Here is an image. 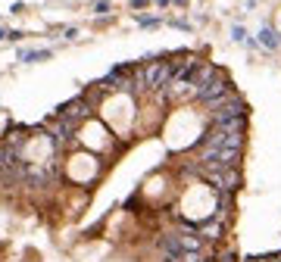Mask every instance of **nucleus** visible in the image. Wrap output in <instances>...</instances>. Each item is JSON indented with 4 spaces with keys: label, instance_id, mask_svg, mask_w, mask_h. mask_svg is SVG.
Segmentation results:
<instances>
[{
    "label": "nucleus",
    "instance_id": "nucleus-14",
    "mask_svg": "<svg viewBox=\"0 0 281 262\" xmlns=\"http://www.w3.org/2000/svg\"><path fill=\"white\" fill-rule=\"evenodd\" d=\"M172 4H178V7H184V4H188V0H172Z\"/></svg>",
    "mask_w": 281,
    "mask_h": 262
},
{
    "label": "nucleus",
    "instance_id": "nucleus-3",
    "mask_svg": "<svg viewBox=\"0 0 281 262\" xmlns=\"http://www.w3.org/2000/svg\"><path fill=\"white\" fill-rule=\"evenodd\" d=\"M225 91H231V82H228V75H225V72H219L213 82H207V85H200V88H197V100L207 106V103H213L216 97H222Z\"/></svg>",
    "mask_w": 281,
    "mask_h": 262
},
{
    "label": "nucleus",
    "instance_id": "nucleus-8",
    "mask_svg": "<svg viewBox=\"0 0 281 262\" xmlns=\"http://www.w3.org/2000/svg\"><path fill=\"white\" fill-rule=\"evenodd\" d=\"M231 37H234V41H247V31H244V25H234V28H231Z\"/></svg>",
    "mask_w": 281,
    "mask_h": 262
},
{
    "label": "nucleus",
    "instance_id": "nucleus-12",
    "mask_svg": "<svg viewBox=\"0 0 281 262\" xmlns=\"http://www.w3.org/2000/svg\"><path fill=\"white\" fill-rule=\"evenodd\" d=\"M172 4V0H156V7H169Z\"/></svg>",
    "mask_w": 281,
    "mask_h": 262
},
{
    "label": "nucleus",
    "instance_id": "nucleus-13",
    "mask_svg": "<svg viewBox=\"0 0 281 262\" xmlns=\"http://www.w3.org/2000/svg\"><path fill=\"white\" fill-rule=\"evenodd\" d=\"M4 37H7V28H0V41H4Z\"/></svg>",
    "mask_w": 281,
    "mask_h": 262
},
{
    "label": "nucleus",
    "instance_id": "nucleus-7",
    "mask_svg": "<svg viewBox=\"0 0 281 262\" xmlns=\"http://www.w3.org/2000/svg\"><path fill=\"white\" fill-rule=\"evenodd\" d=\"M159 22H163V19H156V16H138V25L141 28H156Z\"/></svg>",
    "mask_w": 281,
    "mask_h": 262
},
{
    "label": "nucleus",
    "instance_id": "nucleus-10",
    "mask_svg": "<svg viewBox=\"0 0 281 262\" xmlns=\"http://www.w3.org/2000/svg\"><path fill=\"white\" fill-rule=\"evenodd\" d=\"M75 34H78V28H60V37H66V41H72Z\"/></svg>",
    "mask_w": 281,
    "mask_h": 262
},
{
    "label": "nucleus",
    "instance_id": "nucleus-9",
    "mask_svg": "<svg viewBox=\"0 0 281 262\" xmlns=\"http://www.w3.org/2000/svg\"><path fill=\"white\" fill-rule=\"evenodd\" d=\"M109 10V0H94V13H106Z\"/></svg>",
    "mask_w": 281,
    "mask_h": 262
},
{
    "label": "nucleus",
    "instance_id": "nucleus-4",
    "mask_svg": "<svg viewBox=\"0 0 281 262\" xmlns=\"http://www.w3.org/2000/svg\"><path fill=\"white\" fill-rule=\"evenodd\" d=\"M197 234H200V237H210V240H219V237H222V221H219V218H216V221H203V225L197 228Z\"/></svg>",
    "mask_w": 281,
    "mask_h": 262
},
{
    "label": "nucleus",
    "instance_id": "nucleus-11",
    "mask_svg": "<svg viewBox=\"0 0 281 262\" xmlns=\"http://www.w3.org/2000/svg\"><path fill=\"white\" fill-rule=\"evenodd\" d=\"M150 4V0H132V10H144Z\"/></svg>",
    "mask_w": 281,
    "mask_h": 262
},
{
    "label": "nucleus",
    "instance_id": "nucleus-6",
    "mask_svg": "<svg viewBox=\"0 0 281 262\" xmlns=\"http://www.w3.org/2000/svg\"><path fill=\"white\" fill-rule=\"evenodd\" d=\"M22 63H38V59H50V50H22L19 53Z\"/></svg>",
    "mask_w": 281,
    "mask_h": 262
},
{
    "label": "nucleus",
    "instance_id": "nucleus-2",
    "mask_svg": "<svg viewBox=\"0 0 281 262\" xmlns=\"http://www.w3.org/2000/svg\"><path fill=\"white\" fill-rule=\"evenodd\" d=\"M91 112H94V103L82 94V97H75V100H69L66 106H60L57 109V116L60 119H69V122H78V125H82L85 119H91Z\"/></svg>",
    "mask_w": 281,
    "mask_h": 262
},
{
    "label": "nucleus",
    "instance_id": "nucleus-5",
    "mask_svg": "<svg viewBox=\"0 0 281 262\" xmlns=\"http://www.w3.org/2000/svg\"><path fill=\"white\" fill-rule=\"evenodd\" d=\"M259 44H263V47H266V50H275V47H278V44H281V41H278V34H275V31H272V28H269V25H266V28H263V31H259Z\"/></svg>",
    "mask_w": 281,
    "mask_h": 262
},
{
    "label": "nucleus",
    "instance_id": "nucleus-1",
    "mask_svg": "<svg viewBox=\"0 0 281 262\" xmlns=\"http://www.w3.org/2000/svg\"><path fill=\"white\" fill-rule=\"evenodd\" d=\"M144 72V88L147 91H163L172 78V69H169V59H153V63H144L141 66Z\"/></svg>",
    "mask_w": 281,
    "mask_h": 262
}]
</instances>
